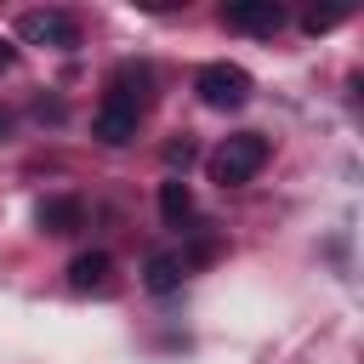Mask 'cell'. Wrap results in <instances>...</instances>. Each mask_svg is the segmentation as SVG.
<instances>
[{"label": "cell", "instance_id": "obj_6", "mask_svg": "<svg viewBox=\"0 0 364 364\" xmlns=\"http://www.w3.org/2000/svg\"><path fill=\"white\" fill-rule=\"evenodd\" d=\"M34 222H40V233L68 239V233H80V228H85V205H80L74 193H51V199H40Z\"/></svg>", "mask_w": 364, "mask_h": 364}, {"label": "cell", "instance_id": "obj_5", "mask_svg": "<svg viewBox=\"0 0 364 364\" xmlns=\"http://www.w3.org/2000/svg\"><path fill=\"white\" fill-rule=\"evenodd\" d=\"M222 23L233 34H256V40H273L284 28V6L273 0H239V6H222Z\"/></svg>", "mask_w": 364, "mask_h": 364}, {"label": "cell", "instance_id": "obj_2", "mask_svg": "<svg viewBox=\"0 0 364 364\" xmlns=\"http://www.w3.org/2000/svg\"><path fill=\"white\" fill-rule=\"evenodd\" d=\"M17 40L23 46H46V51H74L80 46V17L63 6H34L17 17Z\"/></svg>", "mask_w": 364, "mask_h": 364}, {"label": "cell", "instance_id": "obj_13", "mask_svg": "<svg viewBox=\"0 0 364 364\" xmlns=\"http://www.w3.org/2000/svg\"><path fill=\"white\" fill-rule=\"evenodd\" d=\"M11 63H17V46H11V40H0V74H6Z\"/></svg>", "mask_w": 364, "mask_h": 364}, {"label": "cell", "instance_id": "obj_3", "mask_svg": "<svg viewBox=\"0 0 364 364\" xmlns=\"http://www.w3.org/2000/svg\"><path fill=\"white\" fill-rule=\"evenodd\" d=\"M193 91H199V102L205 108H245L250 102V91H256V80L239 68V63H205L199 74H193Z\"/></svg>", "mask_w": 364, "mask_h": 364}, {"label": "cell", "instance_id": "obj_14", "mask_svg": "<svg viewBox=\"0 0 364 364\" xmlns=\"http://www.w3.org/2000/svg\"><path fill=\"white\" fill-rule=\"evenodd\" d=\"M0 142H11V114L0 108Z\"/></svg>", "mask_w": 364, "mask_h": 364}, {"label": "cell", "instance_id": "obj_8", "mask_svg": "<svg viewBox=\"0 0 364 364\" xmlns=\"http://www.w3.org/2000/svg\"><path fill=\"white\" fill-rule=\"evenodd\" d=\"M108 279H114V256L108 250H80L74 262H68V290H108Z\"/></svg>", "mask_w": 364, "mask_h": 364}, {"label": "cell", "instance_id": "obj_12", "mask_svg": "<svg viewBox=\"0 0 364 364\" xmlns=\"http://www.w3.org/2000/svg\"><path fill=\"white\" fill-rule=\"evenodd\" d=\"M341 17H347L341 6H336V11H307V17H301V34H330Z\"/></svg>", "mask_w": 364, "mask_h": 364}, {"label": "cell", "instance_id": "obj_9", "mask_svg": "<svg viewBox=\"0 0 364 364\" xmlns=\"http://www.w3.org/2000/svg\"><path fill=\"white\" fill-rule=\"evenodd\" d=\"M159 222L188 233V222H193V193H188L182 176H165V182H159Z\"/></svg>", "mask_w": 364, "mask_h": 364}, {"label": "cell", "instance_id": "obj_4", "mask_svg": "<svg viewBox=\"0 0 364 364\" xmlns=\"http://www.w3.org/2000/svg\"><path fill=\"white\" fill-rule=\"evenodd\" d=\"M142 114H148V108H142L136 97H125V91H114V85H108V91H102V102H97V114H91V136H97V142H108V148H125V142L142 131Z\"/></svg>", "mask_w": 364, "mask_h": 364}, {"label": "cell", "instance_id": "obj_7", "mask_svg": "<svg viewBox=\"0 0 364 364\" xmlns=\"http://www.w3.org/2000/svg\"><path fill=\"white\" fill-rule=\"evenodd\" d=\"M182 279H188L182 250H154V256L142 262V290H148V296H176Z\"/></svg>", "mask_w": 364, "mask_h": 364}, {"label": "cell", "instance_id": "obj_1", "mask_svg": "<svg viewBox=\"0 0 364 364\" xmlns=\"http://www.w3.org/2000/svg\"><path fill=\"white\" fill-rule=\"evenodd\" d=\"M267 154H273V142H267L262 131H233V136H222V142L205 154V171H210L216 188H245V182L267 165Z\"/></svg>", "mask_w": 364, "mask_h": 364}, {"label": "cell", "instance_id": "obj_11", "mask_svg": "<svg viewBox=\"0 0 364 364\" xmlns=\"http://www.w3.org/2000/svg\"><path fill=\"white\" fill-rule=\"evenodd\" d=\"M159 159H165V171H171V176H182V171L199 159V148H193L188 136H176V142H165V148H159Z\"/></svg>", "mask_w": 364, "mask_h": 364}, {"label": "cell", "instance_id": "obj_10", "mask_svg": "<svg viewBox=\"0 0 364 364\" xmlns=\"http://www.w3.org/2000/svg\"><path fill=\"white\" fill-rule=\"evenodd\" d=\"M108 85H114V91H125V97H136V102L148 108V97H154V68H148V63H136V57H125V63L108 74Z\"/></svg>", "mask_w": 364, "mask_h": 364}]
</instances>
